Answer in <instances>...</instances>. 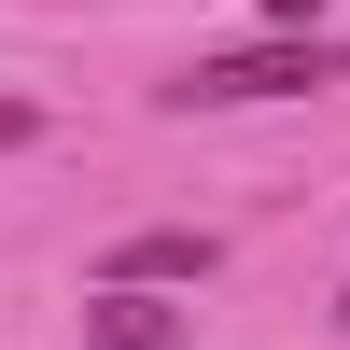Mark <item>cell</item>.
I'll use <instances>...</instances> for the list:
<instances>
[{
  "label": "cell",
  "instance_id": "1",
  "mask_svg": "<svg viewBox=\"0 0 350 350\" xmlns=\"http://www.w3.org/2000/svg\"><path fill=\"white\" fill-rule=\"evenodd\" d=\"M323 84H350L336 42H239V56H196L168 112H252V98H323Z\"/></svg>",
  "mask_w": 350,
  "mask_h": 350
},
{
  "label": "cell",
  "instance_id": "2",
  "mask_svg": "<svg viewBox=\"0 0 350 350\" xmlns=\"http://www.w3.org/2000/svg\"><path fill=\"white\" fill-rule=\"evenodd\" d=\"M183 280H211V224H140V239H112L98 295H183Z\"/></svg>",
  "mask_w": 350,
  "mask_h": 350
},
{
  "label": "cell",
  "instance_id": "3",
  "mask_svg": "<svg viewBox=\"0 0 350 350\" xmlns=\"http://www.w3.org/2000/svg\"><path fill=\"white\" fill-rule=\"evenodd\" d=\"M84 336H98V350H183V308H168V295H98Z\"/></svg>",
  "mask_w": 350,
  "mask_h": 350
},
{
  "label": "cell",
  "instance_id": "4",
  "mask_svg": "<svg viewBox=\"0 0 350 350\" xmlns=\"http://www.w3.org/2000/svg\"><path fill=\"white\" fill-rule=\"evenodd\" d=\"M28 126H42V112H28V98H0V154H14V140H28Z\"/></svg>",
  "mask_w": 350,
  "mask_h": 350
},
{
  "label": "cell",
  "instance_id": "5",
  "mask_svg": "<svg viewBox=\"0 0 350 350\" xmlns=\"http://www.w3.org/2000/svg\"><path fill=\"white\" fill-rule=\"evenodd\" d=\"M336 323H350V295H336Z\"/></svg>",
  "mask_w": 350,
  "mask_h": 350
}]
</instances>
